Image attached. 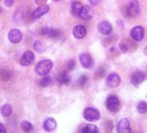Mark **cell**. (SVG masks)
<instances>
[{
	"label": "cell",
	"instance_id": "obj_21",
	"mask_svg": "<svg viewBox=\"0 0 147 133\" xmlns=\"http://www.w3.org/2000/svg\"><path fill=\"white\" fill-rule=\"evenodd\" d=\"M83 133H97L99 131L98 128L94 124H88L85 128L82 129V130Z\"/></svg>",
	"mask_w": 147,
	"mask_h": 133
},
{
	"label": "cell",
	"instance_id": "obj_6",
	"mask_svg": "<svg viewBox=\"0 0 147 133\" xmlns=\"http://www.w3.org/2000/svg\"><path fill=\"white\" fill-rule=\"evenodd\" d=\"M117 131L119 133H131V130L130 127V122L127 118H122L118 125H117Z\"/></svg>",
	"mask_w": 147,
	"mask_h": 133
},
{
	"label": "cell",
	"instance_id": "obj_4",
	"mask_svg": "<svg viewBox=\"0 0 147 133\" xmlns=\"http://www.w3.org/2000/svg\"><path fill=\"white\" fill-rule=\"evenodd\" d=\"M42 34L45 36H48L50 38H55V39L61 38L62 36L61 31H60L59 30H55V29L47 28V27L42 29Z\"/></svg>",
	"mask_w": 147,
	"mask_h": 133
},
{
	"label": "cell",
	"instance_id": "obj_11",
	"mask_svg": "<svg viewBox=\"0 0 147 133\" xmlns=\"http://www.w3.org/2000/svg\"><path fill=\"white\" fill-rule=\"evenodd\" d=\"M49 11V5H41L39 6L37 9H36L33 13L31 14V17L33 19H37L40 18L41 17H42L43 15L47 14Z\"/></svg>",
	"mask_w": 147,
	"mask_h": 133
},
{
	"label": "cell",
	"instance_id": "obj_31",
	"mask_svg": "<svg viewBox=\"0 0 147 133\" xmlns=\"http://www.w3.org/2000/svg\"><path fill=\"white\" fill-rule=\"evenodd\" d=\"M88 1L90 2V4L92 5H98L100 2H101V0H88Z\"/></svg>",
	"mask_w": 147,
	"mask_h": 133
},
{
	"label": "cell",
	"instance_id": "obj_9",
	"mask_svg": "<svg viewBox=\"0 0 147 133\" xmlns=\"http://www.w3.org/2000/svg\"><path fill=\"white\" fill-rule=\"evenodd\" d=\"M127 14L130 17H136L139 12V4L137 0H132L127 7Z\"/></svg>",
	"mask_w": 147,
	"mask_h": 133
},
{
	"label": "cell",
	"instance_id": "obj_10",
	"mask_svg": "<svg viewBox=\"0 0 147 133\" xmlns=\"http://www.w3.org/2000/svg\"><path fill=\"white\" fill-rule=\"evenodd\" d=\"M144 29L141 26H136L134 28L131 29L130 35L132 37V39H134L135 41H141L144 37Z\"/></svg>",
	"mask_w": 147,
	"mask_h": 133
},
{
	"label": "cell",
	"instance_id": "obj_34",
	"mask_svg": "<svg viewBox=\"0 0 147 133\" xmlns=\"http://www.w3.org/2000/svg\"><path fill=\"white\" fill-rule=\"evenodd\" d=\"M144 54H145V55H147V47H145V48H144Z\"/></svg>",
	"mask_w": 147,
	"mask_h": 133
},
{
	"label": "cell",
	"instance_id": "obj_1",
	"mask_svg": "<svg viewBox=\"0 0 147 133\" xmlns=\"http://www.w3.org/2000/svg\"><path fill=\"white\" fill-rule=\"evenodd\" d=\"M53 68V61L50 60H42L41 61H39L36 68L35 70L36 72V74L40 76H46L50 70Z\"/></svg>",
	"mask_w": 147,
	"mask_h": 133
},
{
	"label": "cell",
	"instance_id": "obj_30",
	"mask_svg": "<svg viewBox=\"0 0 147 133\" xmlns=\"http://www.w3.org/2000/svg\"><path fill=\"white\" fill-rule=\"evenodd\" d=\"M35 2L36 5H38L39 6L41 5H44L47 2V0H35Z\"/></svg>",
	"mask_w": 147,
	"mask_h": 133
},
{
	"label": "cell",
	"instance_id": "obj_27",
	"mask_svg": "<svg viewBox=\"0 0 147 133\" xmlns=\"http://www.w3.org/2000/svg\"><path fill=\"white\" fill-rule=\"evenodd\" d=\"M86 83H87V77H86L85 75L81 76V77L79 78V80L77 81V82H76V84H77L78 86H81V87L85 86Z\"/></svg>",
	"mask_w": 147,
	"mask_h": 133
},
{
	"label": "cell",
	"instance_id": "obj_22",
	"mask_svg": "<svg viewBox=\"0 0 147 133\" xmlns=\"http://www.w3.org/2000/svg\"><path fill=\"white\" fill-rule=\"evenodd\" d=\"M138 111L139 113L144 114L147 112V103L145 101H141L138 105Z\"/></svg>",
	"mask_w": 147,
	"mask_h": 133
},
{
	"label": "cell",
	"instance_id": "obj_14",
	"mask_svg": "<svg viewBox=\"0 0 147 133\" xmlns=\"http://www.w3.org/2000/svg\"><path fill=\"white\" fill-rule=\"evenodd\" d=\"M73 35L76 39H82L87 35V30L83 25H76L73 30Z\"/></svg>",
	"mask_w": 147,
	"mask_h": 133
},
{
	"label": "cell",
	"instance_id": "obj_29",
	"mask_svg": "<svg viewBox=\"0 0 147 133\" xmlns=\"http://www.w3.org/2000/svg\"><path fill=\"white\" fill-rule=\"evenodd\" d=\"M119 49L121 50L122 53H127L128 52V48L125 44H120L119 45Z\"/></svg>",
	"mask_w": 147,
	"mask_h": 133
},
{
	"label": "cell",
	"instance_id": "obj_23",
	"mask_svg": "<svg viewBox=\"0 0 147 133\" xmlns=\"http://www.w3.org/2000/svg\"><path fill=\"white\" fill-rule=\"evenodd\" d=\"M52 82V79L49 76H45L43 77L41 81H40V86L42 87H46L48 86H49Z\"/></svg>",
	"mask_w": 147,
	"mask_h": 133
},
{
	"label": "cell",
	"instance_id": "obj_16",
	"mask_svg": "<svg viewBox=\"0 0 147 133\" xmlns=\"http://www.w3.org/2000/svg\"><path fill=\"white\" fill-rule=\"evenodd\" d=\"M144 78H145L144 77V75L142 72L137 71V72H135L131 75V82L134 86H138L139 84H141L144 81Z\"/></svg>",
	"mask_w": 147,
	"mask_h": 133
},
{
	"label": "cell",
	"instance_id": "obj_24",
	"mask_svg": "<svg viewBox=\"0 0 147 133\" xmlns=\"http://www.w3.org/2000/svg\"><path fill=\"white\" fill-rule=\"evenodd\" d=\"M21 128H22V130H23L24 131L29 132V131H30L31 129H32V124H31L30 122H28V121H23V122L21 123Z\"/></svg>",
	"mask_w": 147,
	"mask_h": 133
},
{
	"label": "cell",
	"instance_id": "obj_26",
	"mask_svg": "<svg viewBox=\"0 0 147 133\" xmlns=\"http://www.w3.org/2000/svg\"><path fill=\"white\" fill-rule=\"evenodd\" d=\"M0 78H1L3 81H7L10 78V73L6 70L0 71Z\"/></svg>",
	"mask_w": 147,
	"mask_h": 133
},
{
	"label": "cell",
	"instance_id": "obj_19",
	"mask_svg": "<svg viewBox=\"0 0 147 133\" xmlns=\"http://www.w3.org/2000/svg\"><path fill=\"white\" fill-rule=\"evenodd\" d=\"M83 5L80 2H74L71 5V11L74 17H80L81 11Z\"/></svg>",
	"mask_w": 147,
	"mask_h": 133
},
{
	"label": "cell",
	"instance_id": "obj_35",
	"mask_svg": "<svg viewBox=\"0 0 147 133\" xmlns=\"http://www.w3.org/2000/svg\"><path fill=\"white\" fill-rule=\"evenodd\" d=\"M1 11H2V8L0 7V13H1Z\"/></svg>",
	"mask_w": 147,
	"mask_h": 133
},
{
	"label": "cell",
	"instance_id": "obj_33",
	"mask_svg": "<svg viewBox=\"0 0 147 133\" xmlns=\"http://www.w3.org/2000/svg\"><path fill=\"white\" fill-rule=\"evenodd\" d=\"M5 126L0 123V133H5Z\"/></svg>",
	"mask_w": 147,
	"mask_h": 133
},
{
	"label": "cell",
	"instance_id": "obj_13",
	"mask_svg": "<svg viewBox=\"0 0 147 133\" xmlns=\"http://www.w3.org/2000/svg\"><path fill=\"white\" fill-rule=\"evenodd\" d=\"M98 30L99 31L104 35V36H107V35H110L112 33V30H113V27L111 25V24L107 21H103L101 23L99 24L98 25Z\"/></svg>",
	"mask_w": 147,
	"mask_h": 133
},
{
	"label": "cell",
	"instance_id": "obj_3",
	"mask_svg": "<svg viewBox=\"0 0 147 133\" xmlns=\"http://www.w3.org/2000/svg\"><path fill=\"white\" fill-rule=\"evenodd\" d=\"M106 105L107 108L112 112H116L117 111H119V106H120V102L119 100V99L114 96V95H111L107 98V102H106Z\"/></svg>",
	"mask_w": 147,
	"mask_h": 133
},
{
	"label": "cell",
	"instance_id": "obj_20",
	"mask_svg": "<svg viewBox=\"0 0 147 133\" xmlns=\"http://www.w3.org/2000/svg\"><path fill=\"white\" fill-rule=\"evenodd\" d=\"M12 113V107L9 104H5L1 107V114L3 117L7 118Z\"/></svg>",
	"mask_w": 147,
	"mask_h": 133
},
{
	"label": "cell",
	"instance_id": "obj_32",
	"mask_svg": "<svg viewBox=\"0 0 147 133\" xmlns=\"http://www.w3.org/2000/svg\"><path fill=\"white\" fill-rule=\"evenodd\" d=\"M13 2H14V0H5V4L8 7H11L13 5Z\"/></svg>",
	"mask_w": 147,
	"mask_h": 133
},
{
	"label": "cell",
	"instance_id": "obj_18",
	"mask_svg": "<svg viewBox=\"0 0 147 133\" xmlns=\"http://www.w3.org/2000/svg\"><path fill=\"white\" fill-rule=\"evenodd\" d=\"M57 81L61 85H68L71 82V77L67 72H62L58 75Z\"/></svg>",
	"mask_w": 147,
	"mask_h": 133
},
{
	"label": "cell",
	"instance_id": "obj_28",
	"mask_svg": "<svg viewBox=\"0 0 147 133\" xmlns=\"http://www.w3.org/2000/svg\"><path fill=\"white\" fill-rule=\"evenodd\" d=\"M76 69V61L74 60H70L67 63V69L72 71Z\"/></svg>",
	"mask_w": 147,
	"mask_h": 133
},
{
	"label": "cell",
	"instance_id": "obj_2",
	"mask_svg": "<svg viewBox=\"0 0 147 133\" xmlns=\"http://www.w3.org/2000/svg\"><path fill=\"white\" fill-rule=\"evenodd\" d=\"M83 117L87 121L93 122V121L99 120L100 115V112L98 110L92 108V107H88L83 112Z\"/></svg>",
	"mask_w": 147,
	"mask_h": 133
},
{
	"label": "cell",
	"instance_id": "obj_15",
	"mask_svg": "<svg viewBox=\"0 0 147 133\" xmlns=\"http://www.w3.org/2000/svg\"><path fill=\"white\" fill-rule=\"evenodd\" d=\"M94 16V11L93 9H91L90 6L85 5L82 7L81 13H80V17L84 19V20H88L91 19Z\"/></svg>",
	"mask_w": 147,
	"mask_h": 133
},
{
	"label": "cell",
	"instance_id": "obj_12",
	"mask_svg": "<svg viewBox=\"0 0 147 133\" xmlns=\"http://www.w3.org/2000/svg\"><path fill=\"white\" fill-rule=\"evenodd\" d=\"M107 84L108 85L109 87H117L120 84V77L119 75L113 73L108 75L107 79Z\"/></svg>",
	"mask_w": 147,
	"mask_h": 133
},
{
	"label": "cell",
	"instance_id": "obj_7",
	"mask_svg": "<svg viewBox=\"0 0 147 133\" xmlns=\"http://www.w3.org/2000/svg\"><path fill=\"white\" fill-rule=\"evenodd\" d=\"M22 38H23V34L18 29L11 30L8 34V39L11 43H18L19 42H21Z\"/></svg>",
	"mask_w": 147,
	"mask_h": 133
},
{
	"label": "cell",
	"instance_id": "obj_8",
	"mask_svg": "<svg viewBox=\"0 0 147 133\" xmlns=\"http://www.w3.org/2000/svg\"><path fill=\"white\" fill-rule=\"evenodd\" d=\"M80 62L84 69H89L93 65L92 56L88 53H82L80 54Z\"/></svg>",
	"mask_w": 147,
	"mask_h": 133
},
{
	"label": "cell",
	"instance_id": "obj_17",
	"mask_svg": "<svg viewBox=\"0 0 147 133\" xmlns=\"http://www.w3.org/2000/svg\"><path fill=\"white\" fill-rule=\"evenodd\" d=\"M56 125H57L56 121L54 118H47L44 121V123H43V128L47 131H52V130H54L56 128Z\"/></svg>",
	"mask_w": 147,
	"mask_h": 133
},
{
	"label": "cell",
	"instance_id": "obj_5",
	"mask_svg": "<svg viewBox=\"0 0 147 133\" xmlns=\"http://www.w3.org/2000/svg\"><path fill=\"white\" fill-rule=\"evenodd\" d=\"M35 60V54L32 51H26L23 54L21 60H20V64L23 66H30Z\"/></svg>",
	"mask_w": 147,
	"mask_h": 133
},
{
	"label": "cell",
	"instance_id": "obj_36",
	"mask_svg": "<svg viewBox=\"0 0 147 133\" xmlns=\"http://www.w3.org/2000/svg\"><path fill=\"white\" fill-rule=\"evenodd\" d=\"M53 1H55V2H57V1H59V0H53Z\"/></svg>",
	"mask_w": 147,
	"mask_h": 133
},
{
	"label": "cell",
	"instance_id": "obj_25",
	"mask_svg": "<svg viewBox=\"0 0 147 133\" xmlns=\"http://www.w3.org/2000/svg\"><path fill=\"white\" fill-rule=\"evenodd\" d=\"M34 48L37 51V52H42L45 49V46L44 44L41 42V41H36L34 43Z\"/></svg>",
	"mask_w": 147,
	"mask_h": 133
}]
</instances>
